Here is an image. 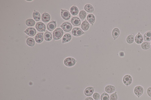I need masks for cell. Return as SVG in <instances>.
Wrapping results in <instances>:
<instances>
[{"label": "cell", "mask_w": 151, "mask_h": 100, "mask_svg": "<svg viewBox=\"0 0 151 100\" xmlns=\"http://www.w3.org/2000/svg\"><path fill=\"white\" fill-rule=\"evenodd\" d=\"M93 97L94 99L95 100H100V96L99 93L95 92L93 95Z\"/></svg>", "instance_id": "cell-33"}, {"label": "cell", "mask_w": 151, "mask_h": 100, "mask_svg": "<svg viewBox=\"0 0 151 100\" xmlns=\"http://www.w3.org/2000/svg\"><path fill=\"white\" fill-rule=\"evenodd\" d=\"M26 24L29 27H32L35 25V22L33 19H28L26 20Z\"/></svg>", "instance_id": "cell-28"}, {"label": "cell", "mask_w": 151, "mask_h": 100, "mask_svg": "<svg viewBox=\"0 0 151 100\" xmlns=\"http://www.w3.org/2000/svg\"><path fill=\"white\" fill-rule=\"evenodd\" d=\"M61 27L63 30L66 32H70L72 28L71 24L68 22H64L61 25Z\"/></svg>", "instance_id": "cell-5"}, {"label": "cell", "mask_w": 151, "mask_h": 100, "mask_svg": "<svg viewBox=\"0 0 151 100\" xmlns=\"http://www.w3.org/2000/svg\"><path fill=\"white\" fill-rule=\"evenodd\" d=\"M87 19L89 23L93 25L95 20V17L94 15L92 14H88L87 17Z\"/></svg>", "instance_id": "cell-17"}, {"label": "cell", "mask_w": 151, "mask_h": 100, "mask_svg": "<svg viewBox=\"0 0 151 100\" xmlns=\"http://www.w3.org/2000/svg\"><path fill=\"white\" fill-rule=\"evenodd\" d=\"M85 100H94L92 97H88L85 99Z\"/></svg>", "instance_id": "cell-36"}, {"label": "cell", "mask_w": 151, "mask_h": 100, "mask_svg": "<svg viewBox=\"0 0 151 100\" xmlns=\"http://www.w3.org/2000/svg\"><path fill=\"white\" fill-rule=\"evenodd\" d=\"M27 44L30 47H33L35 44L34 40L32 38H27L26 41Z\"/></svg>", "instance_id": "cell-25"}, {"label": "cell", "mask_w": 151, "mask_h": 100, "mask_svg": "<svg viewBox=\"0 0 151 100\" xmlns=\"http://www.w3.org/2000/svg\"><path fill=\"white\" fill-rule=\"evenodd\" d=\"M76 61L72 57H68L64 61V64L65 66L68 67H71L75 65Z\"/></svg>", "instance_id": "cell-2"}, {"label": "cell", "mask_w": 151, "mask_h": 100, "mask_svg": "<svg viewBox=\"0 0 151 100\" xmlns=\"http://www.w3.org/2000/svg\"><path fill=\"white\" fill-rule=\"evenodd\" d=\"M36 42L38 43H41L43 40V33H39L36 35L35 37Z\"/></svg>", "instance_id": "cell-13"}, {"label": "cell", "mask_w": 151, "mask_h": 100, "mask_svg": "<svg viewBox=\"0 0 151 100\" xmlns=\"http://www.w3.org/2000/svg\"><path fill=\"white\" fill-rule=\"evenodd\" d=\"M119 34H120V31L119 29L115 28L113 30L112 32V35L114 40H115L118 38L119 36Z\"/></svg>", "instance_id": "cell-18"}, {"label": "cell", "mask_w": 151, "mask_h": 100, "mask_svg": "<svg viewBox=\"0 0 151 100\" xmlns=\"http://www.w3.org/2000/svg\"><path fill=\"white\" fill-rule=\"evenodd\" d=\"M44 37L45 40L50 41L52 39V35L50 32L47 31L45 32L44 35Z\"/></svg>", "instance_id": "cell-23"}, {"label": "cell", "mask_w": 151, "mask_h": 100, "mask_svg": "<svg viewBox=\"0 0 151 100\" xmlns=\"http://www.w3.org/2000/svg\"><path fill=\"white\" fill-rule=\"evenodd\" d=\"M61 15L63 19L66 20L70 19L71 17L70 12L65 10H61Z\"/></svg>", "instance_id": "cell-7"}, {"label": "cell", "mask_w": 151, "mask_h": 100, "mask_svg": "<svg viewBox=\"0 0 151 100\" xmlns=\"http://www.w3.org/2000/svg\"><path fill=\"white\" fill-rule=\"evenodd\" d=\"M119 55L120 57H124V52H119Z\"/></svg>", "instance_id": "cell-35"}, {"label": "cell", "mask_w": 151, "mask_h": 100, "mask_svg": "<svg viewBox=\"0 0 151 100\" xmlns=\"http://www.w3.org/2000/svg\"><path fill=\"white\" fill-rule=\"evenodd\" d=\"M141 47L143 50H148L150 48V43L148 42H144L142 43L141 45Z\"/></svg>", "instance_id": "cell-29"}, {"label": "cell", "mask_w": 151, "mask_h": 100, "mask_svg": "<svg viewBox=\"0 0 151 100\" xmlns=\"http://www.w3.org/2000/svg\"><path fill=\"white\" fill-rule=\"evenodd\" d=\"M36 29L39 32H45L46 30V26L43 23L41 22H38L36 24Z\"/></svg>", "instance_id": "cell-8"}, {"label": "cell", "mask_w": 151, "mask_h": 100, "mask_svg": "<svg viewBox=\"0 0 151 100\" xmlns=\"http://www.w3.org/2000/svg\"><path fill=\"white\" fill-rule=\"evenodd\" d=\"M144 91V89L141 86H137L134 88V92L135 94L137 96L138 98H139L143 95Z\"/></svg>", "instance_id": "cell-3"}, {"label": "cell", "mask_w": 151, "mask_h": 100, "mask_svg": "<svg viewBox=\"0 0 151 100\" xmlns=\"http://www.w3.org/2000/svg\"><path fill=\"white\" fill-rule=\"evenodd\" d=\"M32 17L36 21H38L41 19V15L37 11H35L33 12Z\"/></svg>", "instance_id": "cell-24"}, {"label": "cell", "mask_w": 151, "mask_h": 100, "mask_svg": "<svg viewBox=\"0 0 151 100\" xmlns=\"http://www.w3.org/2000/svg\"></svg>", "instance_id": "cell-37"}, {"label": "cell", "mask_w": 151, "mask_h": 100, "mask_svg": "<svg viewBox=\"0 0 151 100\" xmlns=\"http://www.w3.org/2000/svg\"><path fill=\"white\" fill-rule=\"evenodd\" d=\"M116 89L115 87L114 86L111 85H109L106 86L105 91L107 93L110 94L113 93Z\"/></svg>", "instance_id": "cell-15"}, {"label": "cell", "mask_w": 151, "mask_h": 100, "mask_svg": "<svg viewBox=\"0 0 151 100\" xmlns=\"http://www.w3.org/2000/svg\"><path fill=\"white\" fill-rule=\"evenodd\" d=\"M143 36L140 32H138V34L136 35L135 37V42L138 44H140L143 42Z\"/></svg>", "instance_id": "cell-14"}, {"label": "cell", "mask_w": 151, "mask_h": 100, "mask_svg": "<svg viewBox=\"0 0 151 100\" xmlns=\"http://www.w3.org/2000/svg\"><path fill=\"white\" fill-rule=\"evenodd\" d=\"M109 99L110 97L109 95L106 92L103 93L100 96V99L101 100H109Z\"/></svg>", "instance_id": "cell-30"}, {"label": "cell", "mask_w": 151, "mask_h": 100, "mask_svg": "<svg viewBox=\"0 0 151 100\" xmlns=\"http://www.w3.org/2000/svg\"><path fill=\"white\" fill-rule=\"evenodd\" d=\"M24 32L27 35L30 37H33L36 34V30L35 28L32 27H30L24 31Z\"/></svg>", "instance_id": "cell-10"}, {"label": "cell", "mask_w": 151, "mask_h": 100, "mask_svg": "<svg viewBox=\"0 0 151 100\" xmlns=\"http://www.w3.org/2000/svg\"><path fill=\"white\" fill-rule=\"evenodd\" d=\"M94 91V87L90 86V87H86L84 91V94L87 97H90L93 94Z\"/></svg>", "instance_id": "cell-9"}, {"label": "cell", "mask_w": 151, "mask_h": 100, "mask_svg": "<svg viewBox=\"0 0 151 100\" xmlns=\"http://www.w3.org/2000/svg\"><path fill=\"white\" fill-rule=\"evenodd\" d=\"M41 19L43 22L47 23L51 19V17L49 14L47 13H44L42 15L41 17Z\"/></svg>", "instance_id": "cell-16"}, {"label": "cell", "mask_w": 151, "mask_h": 100, "mask_svg": "<svg viewBox=\"0 0 151 100\" xmlns=\"http://www.w3.org/2000/svg\"><path fill=\"white\" fill-rule=\"evenodd\" d=\"M118 96L117 92L112 94L110 96V100H118Z\"/></svg>", "instance_id": "cell-32"}, {"label": "cell", "mask_w": 151, "mask_h": 100, "mask_svg": "<svg viewBox=\"0 0 151 100\" xmlns=\"http://www.w3.org/2000/svg\"><path fill=\"white\" fill-rule=\"evenodd\" d=\"M144 40L146 42H149L151 40V32L148 31L146 32L144 35Z\"/></svg>", "instance_id": "cell-26"}, {"label": "cell", "mask_w": 151, "mask_h": 100, "mask_svg": "<svg viewBox=\"0 0 151 100\" xmlns=\"http://www.w3.org/2000/svg\"><path fill=\"white\" fill-rule=\"evenodd\" d=\"M147 95L149 97H151V87H150L147 89Z\"/></svg>", "instance_id": "cell-34"}, {"label": "cell", "mask_w": 151, "mask_h": 100, "mask_svg": "<svg viewBox=\"0 0 151 100\" xmlns=\"http://www.w3.org/2000/svg\"><path fill=\"white\" fill-rule=\"evenodd\" d=\"M72 24L74 26H78L81 24V21L80 18L76 17H73L71 20Z\"/></svg>", "instance_id": "cell-11"}, {"label": "cell", "mask_w": 151, "mask_h": 100, "mask_svg": "<svg viewBox=\"0 0 151 100\" xmlns=\"http://www.w3.org/2000/svg\"><path fill=\"white\" fill-rule=\"evenodd\" d=\"M71 33L75 37H79L85 33L81 29L78 27H75L73 29Z\"/></svg>", "instance_id": "cell-6"}, {"label": "cell", "mask_w": 151, "mask_h": 100, "mask_svg": "<svg viewBox=\"0 0 151 100\" xmlns=\"http://www.w3.org/2000/svg\"><path fill=\"white\" fill-rule=\"evenodd\" d=\"M90 24L86 20L82 23L81 27L82 29L85 31H87L90 27Z\"/></svg>", "instance_id": "cell-21"}, {"label": "cell", "mask_w": 151, "mask_h": 100, "mask_svg": "<svg viewBox=\"0 0 151 100\" xmlns=\"http://www.w3.org/2000/svg\"><path fill=\"white\" fill-rule=\"evenodd\" d=\"M134 40V35L133 34L128 36L127 37L126 41L129 44L133 43Z\"/></svg>", "instance_id": "cell-27"}, {"label": "cell", "mask_w": 151, "mask_h": 100, "mask_svg": "<svg viewBox=\"0 0 151 100\" xmlns=\"http://www.w3.org/2000/svg\"><path fill=\"white\" fill-rule=\"evenodd\" d=\"M86 16V13L85 11L81 10L80 11L79 14V17L82 20L85 19Z\"/></svg>", "instance_id": "cell-31"}, {"label": "cell", "mask_w": 151, "mask_h": 100, "mask_svg": "<svg viewBox=\"0 0 151 100\" xmlns=\"http://www.w3.org/2000/svg\"><path fill=\"white\" fill-rule=\"evenodd\" d=\"M85 10L89 13H93L94 12V8L92 6L89 4L85 5L84 7Z\"/></svg>", "instance_id": "cell-22"}, {"label": "cell", "mask_w": 151, "mask_h": 100, "mask_svg": "<svg viewBox=\"0 0 151 100\" xmlns=\"http://www.w3.org/2000/svg\"><path fill=\"white\" fill-rule=\"evenodd\" d=\"M123 83L127 86L130 85L133 82V78L130 75H125L123 77Z\"/></svg>", "instance_id": "cell-4"}, {"label": "cell", "mask_w": 151, "mask_h": 100, "mask_svg": "<svg viewBox=\"0 0 151 100\" xmlns=\"http://www.w3.org/2000/svg\"><path fill=\"white\" fill-rule=\"evenodd\" d=\"M56 21H53L48 24L47 28L48 30L51 31L53 30L56 28Z\"/></svg>", "instance_id": "cell-12"}, {"label": "cell", "mask_w": 151, "mask_h": 100, "mask_svg": "<svg viewBox=\"0 0 151 100\" xmlns=\"http://www.w3.org/2000/svg\"><path fill=\"white\" fill-rule=\"evenodd\" d=\"M70 12L73 15H76L79 13V9L76 6L74 5L71 7L70 8Z\"/></svg>", "instance_id": "cell-19"}, {"label": "cell", "mask_w": 151, "mask_h": 100, "mask_svg": "<svg viewBox=\"0 0 151 100\" xmlns=\"http://www.w3.org/2000/svg\"><path fill=\"white\" fill-rule=\"evenodd\" d=\"M72 38L71 35L69 33H66L64 35L62 39V43H66L71 40Z\"/></svg>", "instance_id": "cell-20"}, {"label": "cell", "mask_w": 151, "mask_h": 100, "mask_svg": "<svg viewBox=\"0 0 151 100\" xmlns=\"http://www.w3.org/2000/svg\"><path fill=\"white\" fill-rule=\"evenodd\" d=\"M63 34L64 32L63 30L61 28H57L53 32V38L55 40L59 39L62 37Z\"/></svg>", "instance_id": "cell-1"}]
</instances>
